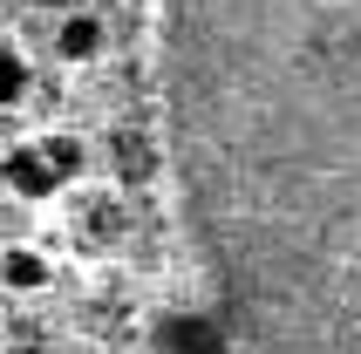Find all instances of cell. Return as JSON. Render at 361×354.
I'll return each instance as SVG.
<instances>
[{"label": "cell", "mask_w": 361, "mask_h": 354, "mask_svg": "<svg viewBox=\"0 0 361 354\" xmlns=\"http://www.w3.org/2000/svg\"><path fill=\"white\" fill-rule=\"evenodd\" d=\"M150 348L157 354H232V327H225V314H204V307H171L150 327Z\"/></svg>", "instance_id": "7a4b0ae2"}, {"label": "cell", "mask_w": 361, "mask_h": 354, "mask_svg": "<svg viewBox=\"0 0 361 354\" xmlns=\"http://www.w3.org/2000/svg\"><path fill=\"white\" fill-rule=\"evenodd\" d=\"M164 164L252 354H361V0H164Z\"/></svg>", "instance_id": "6da1fadb"}, {"label": "cell", "mask_w": 361, "mask_h": 354, "mask_svg": "<svg viewBox=\"0 0 361 354\" xmlns=\"http://www.w3.org/2000/svg\"><path fill=\"white\" fill-rule=\"evenodd\" d=\"M27 82H35V68H27V55L0 41V109H14V102L27 96Z\"/></svg>", "instance_id": "9c48e42d"}, {"label": "cell", "mask_w": 361, "mask_h": 354, "mask_svg": "<svg viewBox=\"0 0 361 354\" xmlns=\"http://www.w3.org/2000/svg\"><path fill=\"white\" fill-rule=\"evenodd\" d=\"M48 41H55V61H75V68H82V61H102V55H109V20L89 14V7H75V14L55 20V35H48Z\"/></svg>", "instance_id": "3957f363"}, {"label": "cell", "mask_w": 361, "mask_h": 354, "mask_svg": "<svg viewBox=\"0 0 361 354\" xmlns=\"http://www.w3.org/2000/svg\"><path fill=\"white\" fill-rule=\"evenodd\" d=\"M109 171L137 191V184H150V177L164 171V150L143 137V130H116V137H109Z\"/></svg>", "instance_id": "5b68a950"}, {"label": "cell", "mask_w": 361, "mask_h": 354, "mask_svg": "<svg viewBox=\"0 0 361 354\" xmlns=\"http://www.w3.org/2000/svg\"><path fill=\"white\" fill-rule=\"evenodd\" d=\"M0 184H7L14 197H27V205H48V197H61L55 171L41 164V150H35V143H14V150L0 157Z\"/></svg>", "instance_id": "277c9868"}, {"label": "cell", "mask_w": 361, "mask_h": 354, "mask_svg": "<svg viewBox=\"0 0 361 354\" xmlns=\"http://www.w3.org/2000/svg\"><path fill=\"white\" fill-rule=\"evenodd\" d=\"M35 150H41V164L55 171V184L68 191L82 171H89V143L75 137V130H48V137H35Z\"/></svg>", "instance_id": "ba28073f"}, {"label": "cell", "mask_w": 361, "mask_h": 354, "mask_svg": "<svg viewBox=\"0 0 361 354\" xmlns=\"http://www.w3.org/2000/svg\"><path fill=\"white\" fill-rule=\"evenodd\" d=\"M0 286L7 293H41V286H55V259L35 252V245H0Z\"/></svg>", "instance_id": "52a82bcc"}, {"label": "cell", "mask_w": 361, "mask_h": 354, "mask_svg": "<svg viewBox=\"0 0 361 354\" xmlns=\"http://www.w3.org/2000/svg\"><path fill=\"white\" fill-rule=\"evenodd\" d=\"M123 232H130L123 191H89L82 197V238H89V245H123Z\"/></svg>", "instance_id": "8992f818"}]
</instances>
